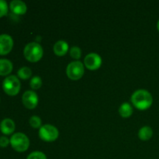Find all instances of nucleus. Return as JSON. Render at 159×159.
I'll return each mask as SVG.
<instances>
[{
  "label": "nucleus",
  "instance_id": "nucleus-1",
  "mask_svg": "<svg viewBox=\"0 0 159 159\" xmlns=\"http://www.w3.org/2000/svg\"><path fill=\"white\" fill-rule=\"evenodd\" d=\"M131 102L137 109L145 110L152 107L153 103V97L147 90L138 89L132 95Z\"/></svg>",
  "mask_w": 159,
  "mask_h": 159
},
{
  "label": "nucleus",
  "instance_id": "nucleus-2",
  "mask_svg": "<svg viewBox=\"0 0 159 159\" xmlns=\"http://www.w3.org/2000/svg\"><path fill=\"white\" fill-rule=\"evenodd\" d=\"M43 48L37 42L27 43L23 50L25 58L33 63L39 61L43 57Z\"/></svg>",
  "mask_w": 159,
  "mask_h": 159
},
{
  "label": "nucleus",
  "instance_id": "nucleus-3",
  "mask_svg": "<svg viewBox=\"0 0 159 159\" xmlns=\"http://www.w3.org/2000/svg\"><path fill=\"white\" fill-rule=\"evenodd\" d=\"M10 144L16 152H24L29 148L30 140L24 134L16 133L11 137Z\"/></svg>",
  "mask_w": 159,
  "mask_h": 159
},
{
  "label": "nucleus",
  "instance_id": "nucleus-4",
  "mask_svg": "<svg viewBox=\"0 0 159 159\" xmlns=\"http://www.w3.org/2000/svg\"><path fill=\"white\" fill-rule=\"evenodd\" d=\"M20 84L18 78L15 75H9L4 79L2 82V89L5 93L9 96H16L20 93Z\"/></svg>",
  "mask_w": 159,
  "mask_h": 159
},
{
  "label": "nucleus",
  "instance_id": "nucleus-5",
  "mask_svg": "<svg viewBox=\"0 0 159 159\" xmlns=\"http://www.w3.org/2000/svg\"><path fill=\"white\" fill-rule=\"evenodd\" d=\"M85 68L83 64L79 61H75L69 63L66 68L67 76L73 81H77L83 76Z\"/></svg>",
  "mask_w": 159,
  "mask_h": 159
},
{
  "label": "nucleus",
  "instance_id": "nucleus-6",
  "mask_svg": "<svg viewBox=\"0 0 159 159\" xmlns=\"http://www.w3.org/2000/svg\"><path fill=\"white\" fill-rule=\"evenodd\" d=\"M59 132L57 127L51 124L42 126L39 130V137L41 140L48 142L54 141L58 138Z\"/></svg>",
  "mask_w": 159,
  "mask_h": 159
},
{
  "label": "nucleus",
  "instance_id": "nucleus-7",
  "mask_svg": "<svg viewBox=\"0 0 159 159\" xmlns=\"http://www.w3.org/2000/svg\"><path fill=\"white\" fill-rule=\"evenodd\" d=\"M84 65L90 71H95L100 68L102 65V58L96 53H90L85 56L84 59Z\"/></svg>",
  "mask_w": 159,
  "mask_h": 159
},
{
  "label": "nucleus",
  "instance_id": "nucleus-8",
  "mask_svg": "<svg viewBox=\"0 0 159 159\" xmlns=\"http://www.w3.org/2000/svg\"><path fill=\"white\" fill-rule=\"evenodd\" d=\"M22 102L26 108L33 110L38 104V96L37 93L31 90L26 91L22 96Z\"/></svg>",
  "mask_w": 159,
  "mask_h": 159
},
{
  "label": "nucleus",
  "instance_id": "nucleus-9",
  "mask_svg": "<svg viewBox=\"0 0 159 159\" xmlns=\"http://www.w3.org/2000/svg\"><path fill=\"white\" fill-rule=\"evenodd\" d=\"M13 47V40L8 34L0 35V55L9 54Z\"/></svg>",
  "mask_w": 159,
  "mask_h": 159
},
{
  "label": "nucleus",
  "instance_id": "nucleus-10",
  "mask_svg": "<svg viewBox=\"0 0 159 159\" xmlns=\"http://www.w3.org/2000/svg\"><path fill=\"white\" fill-rule=\"evenodd\" d=\"M10 10L16 15H23L26 12L27 7L26 3L20 0H13L9 4Z\"/></svg>",
  "mask_w": 159,
  "mask_h": 159
},
{
  "label": "nucleus",
  "instance_id": "nucleus-11",
  "mask_svg": "<svg viewBox=\"0 0 159 159\" xmlns=\"http://www.w3.org/2000/svg\"><path fill=\"white\" fill-rule=\"evenodd\" d=\"M68 49H69V46L65 40H58L54 43V47H53L54 53L58 57H62V56L65 55L68 52Z\"/></svg>",
  "mask_w": 159,
  "mask_h": 159
},
{
  "label": "nucleus",
  "instance_id": "nucleus-12",
  "mask_svg": "<svg viewBox=\"0 0 159 159\" xmlns=\"http://www.w3.org/2000/svg\"><path fill=\"white\" fill-rule=\"evenodd\" d=\"M15 123L13 120L9 118H6L3 120L0 124V130L2 134L6 135H9L12 134L15 130Z\"/></svg>",
  "mask_w": 159,
  "mask_h": 159
},
{
  "label": "nucleus",
  "instance_id": "nucleus-13",
  "mask_svg": "<svg viewBox=\"0 0 159 159\" xmlns=\"http://www.w3.org/2000/svg\"><path fill=\"white\" fill-rule=\"evenodd\" d=\"M12 63L7 59H0V75L6 76L12 71Z\"/></svg>",
  "mask_w": 159,
  "mask_h": 159
},
{
  "label": "nucleus",
  "instance_id": "nucleus-14",
  "mask_svg": "<svg viewBox=\"0 0 159 159\" xmlns=\"http://www.w3.org/2000/svg\"><path fill=\"white\" fill-rule=\"evenodd\" d=\"M153 136V130L148 126L143 127L138 132V137L141 141H148Z\"/></svg>",
  "mask_w": 159,
  "mask_h": 159
},
{
  "label": "nucleus",
  "instance_id": "nucleus-15",
  "mask_svg": "<svg viewBox=\"0 0 159 159\" xmlns=\"http://www.w3.org/2000/svg\"><path fill=\"white\" fill-rule=\"evenodd\" d=\"M133 107L128 102H124L119 108V113L123 118H128L133 113Z\"/></svg>",
  "mask_w": 159,
  "mask_h": 159
},
{
  "label": "nucleus",
  "instance_id": "nucleus-16",
  "mask_svg": "<svg viewBox=\"0 0 159 159\" xmlns=\"http://www.w3.org/2000/svg\"><path fill=\"white\" fill-rule=\"evenodd\" d=\"M17 75H18L19 78L23 79V80H26V79H30V76L32 75V71L28 67H22L17 71Z\"/></svg>",
  "mask_w": 159,
  "mask_h": 159
},
{
  "label": "nucleus",
  "instance_id": "nucleus-17",
  "mask_svg": "<svg viewBox=\"0 0 159 159\" xmlns=\"http://www.w3.org/2000/svg\"><path fill=\"white\" fill-rule=\"evenodd\" d=\"M30 85L33 89H39L42 85V79L39 76H34L30 80Z\"/></svg>",
  "mask_w": 159,
  "mask_h": 159
},
{
  "label": "nucleus",
  "instance_id": "nucleus-18",
  "mask_svg": "<svg viewBox=\"0 0 159 159\" xmlns=\"http://www.w3.org/2000/svg\"><path fill=\"white\" fill-rule=\"evenodd\" d=\"M30 124L33 128H39L41 127V119L38 116H33L30 119Z\"/></svg>",
  "mask_w": 159,
  "mask_h": 159
},
{
  "label": "nucleus",
  "instance_id": "nucleus-19",
  "mask_svg": "<svg viewBox=\"0 0 159 159\" xmlns=\"http://www.w3.org/2000/svg\"><path fill=\"white\" fill-rule=\"evenodd\" d=\"M70 55L72 58L79 59L81 57V55H82V51H81L80 48L79 47H72V48L70 49Z\"/></svg>",
  "mask_w": 159,
  "mask_h": 159
},
{
  "label": "nucleus",
  "instance_id": "nucleus-20",
  "mask_svg": "<svg viewBox=\"0 0 159 159\" xmlns=\"http://www.w3.org/2000/svg\"><path fill=\"white\" fill-rule=\"evenodd\" d=\"M26 159H47L46 155L41 152H34L28 155Z\"/></svg>",
  "mask_w": 159,
  "mask_h": 159
},
{
  "label": "nucleus",
  "instance_id": "nucleus-21",
  "mask_svg": "<svg viewBox=\"0 0 159 159\" xmlns=\"http://www.w3.org/2000/svg\"><path fill=\"white\" fill-rule=\"evenodd\" d=\"M8 12V5L5 0H0V18L6 16Z\"/></svg>",
  "mask_w": 159,
  "mask_h": 159
},
{
  "label": "nucleus",
  "instance_id": "nucleus-22",
  "mask_svg": "<svg viewBox=\"0 0 159 159\" xmlns=\"http://www.w3.org/2000/svg\"><path fill=\"white\" fill-rule=\"evenodd\" d=\"M9 144H10V140L5 136L0 137V147L6 148L9 145Z\"/></svg>",
  "mask_w": 159,
  "mask_h": 159
},
{
  "label": "nucleus",
  "instance_id": "nucleus-23",
  "mask_svg": "<svg viewBox=\"0 0 159 159\" xmlns=\"http://www.w3.org/2000/svg\"><path fill=\"white\" fill-rule=\"evenodd\" d=\"M157 28H158V30L159 31V20H158V23H157Z\"/></svg>",
  "mask_w": 159,
  "mask_h": 159
}]
</instances>
